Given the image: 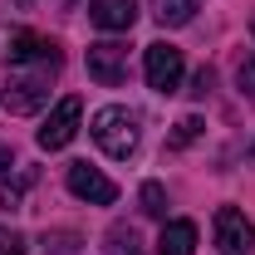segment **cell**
<instances>
[{"label": "cell", "mask_w": 255, "mask_h": 255, "mask_svg": "<svg viewBox=\"0 0 255 255\" xmlns=\"http://www.w3.org/2000/svg\"><path fill=\"white\" fill-rule=\"evenodd\" d=\"M64 64H15V74H5L0 84V108L15 118H30L49 103V84L59 79Z\"/></svg>", "instance_id": "cell-1"}, {"label": "cell", "mask_w": 255, "mask_h": 255, "mask_svg": "<svg viewBox=\"0 0 255 255\" xmlns=\"http://www.w3.org/2000/svg\"><path fill=\"white\" fill-rule=\"evenodd\" d=\"M89 132H94V142L108 152V157H132L137 152V113L132 108H123V103H108V108H98L94 123H89Z\"/></svg>", "instance_id": "cell-2"}, {"label": "cell", "mask_w": 255, "mask_h": 255, "mask_svg": "<svg viewBox=\"0 0 255 255\" xmlns=\"http://www.w3.org/2000/svg\"><path fill=\"white\" fill-rule=\"evenodd\" d=\"M142 74H147V89H157V94H177L182 89V74H187V54L177 49V44H147L142 49Z\"/></svg>", "instance_id": "cell-3"}, {"label": "cell", "mask_w": 255, "mask_h": 255, "mask_svg": "<svg viewBox=\"0 0 255 255\" xmlns=\"http://www.w3.org/2000/svg\"><path fill=\"white\" fill-rule=\"evenodd\" d=\"M79 118H84V98L79 94H69L54 103V113L44 118V128L34 132V142L44 147V152H59V147H69L74 142V132H79Z\"/></svg>", "instance_id": "cell-4"}, {"label": "cell", "mask_w": 255, "mask_h": 255, "mask_svg": "<svg viewBox=\"0 0 255 255\" xmlns=\"http://www.w3.org/2000/svg\"><path fill=\"white\" fill-rule=\"evenodd\" d=\"M64 187L74 191L79 201H89V206H113V201H118V187H113L98 167H89V162H69Z\"/></svg>", "instance_id": "cell-5"}, {"label": "cell", "mask_w": 255, "mask_h": 255, "mask_svg": "<svg viewBox=\"0 0 255 255\" xmlns=\"http://www.w3.org/2000/svg\"><path fill=\"white\" fill-rule=\"evenodd\" d=\"M89 79L103 84V89H118L128 79V44H118V39L89 44Z\"/></svg>", "instance_id": "cell-6"}, {"label": "cell", "mask_w": 255, "mask_h": 255, "mask_svg": "<svg viewBox=\"0 0 255 255\" xmlns=\"http://www.w3.org/2000/svg\"><path fill=\"white\" fill-rule=\"evenodd\" d=\"M211 231H216V246H221V255H246L255 246V226L246 211H236V206H221L216 211V221H211Z\"/></svg>", "instance_id": "cell-7"}, {"label": "cell", "mask_w": 255, "mask_h": 255, "mask_svg": "<svg viewBox=\"0 0 255 255\" xmlns=\"http://www.w3.org/2000/svg\"><path fill=\"white\" fill-rule=\"evenodd\" d=\"M10 64H64V54L54 39H44L34 30H20V34H10Z\"/></svg>", "instance_id": "cell-8"}, {"label": "cell", "mask_w": 255, "mask_h": 255, "mask_svg": "<svg viewBox=\"0 0 255 255\" xmlns=\"http://www.w3.org/2000/svg\"><path fill=\"white\" fill-rule=\"evenodd\" d=\"M89 20L108 34H128L137 25V0H89Z\"/></svg>", "instance_id": "cell-9"}, {"label": "cell", "mask_w": 255, "mask_h": 255, "mask_svg": "<svg viewBox=\"0 0 255 255\" xmlns=\"http://www.w3.org/2000/svg\"><path fill=\"white\" fill-rule=\"evenodd\" d=\"M157 255H196V226L191 221H162Z\"/></svg>", "instance_id": "cell-10"}, {"label": "cell", "mask_w": 255, "mask_h": 255, "mask_svg": "<svg viewBox=\"0 0 255 255\" xmlns=\"http://www.w3.org/2000/svg\"><path fill=\"white\" fill-rule=\"evenodd\" d=\"M147 10H152V20H157V25L177 30V25H191L196 0H147Z\"/></svg>", "instance_id": "cell-11"}, {"label": "cell", "mask_w": 255, "mask_h": 255, "mask_svg": "<svg viewBox=\"0 0 255 255\" xmlns=\"http://www.w3.org/2000/svg\"><path fill=\"white\" fill-rule=\"evenodd\" d=\"M103 255H147V251H142V236L118 221V226H108V236H103Z\"/></svg>", "instance_id": "cell-12"}, {"label": "cell", "mask_w": 255, "mask_h": 255, "mask_svg": "<svg viewBox=\"0 0 255 255\" xmlns=\"http://www.w3.org/2000/svg\"><path fill=\"white\" fill-rule=\"evenodd\" d=\"M137 206H142V216L167 221V187H162V182H142V191H137Z\"/></svg>", "instance_id": "cell-13"}, {"label": "cell", "mask_w": 255, "mask_h": 255, "mask_svg": "<svg viewBox=\"0 0 255 255\" xmlns=\"http://www.w3.org/2000/svg\"><path fill=\"white\" fill-rule=\"evenodd\" d=\"M34 177H39L34 167H20L15 182L5 177V182H0V206H20V196H25V187H34Z\"/></svg>", "instance_id": "cell-14"}, {"label": "cell", "mask_w": 255, "mask_h": 255, "mask_svg": "<svg viewBox=\"0 0 255 255\" xmlns=\"http://www.w3.org/2000/svg\"><path fill=\"white\" fill-rule=\"evenodd\" d=\"M201 118H196V113H191V118H182V123H177V132H172V137H167V147H172V152H182V147H191V142H196V137H201Z\"/></svg>", "instance_id": "cell-15"}, {"label": "cell", "mask_w": 255, "mask_h": 255, "mask_svg": "<svg viewBox=\"0 0 255 255\" xmlns=\"http://www.w3.org/2000/svg\"><path fill=\"white\" fill-rule=\"evenodd\" d=\"M236 89L255 103V49H246V54H241V64H236Z\"/></svg>", "instance_id": "cell-16"}, {"label": "cell", "mask_w": 255, "mask_h": 255, "mask_svg": "<svg viewBox=\"0 0 255 255\" xmlns=\"http://www.w3.org/2000/svg\"><path fill=\"white\" fill-rule=\"evenodd\" d=\"M44 251L49 255H79V236L74 231H54V236H44Z\"/></svg>", "instance_id": "cell-17"}, {"label": "cell", "mask_w": 255, "mask_h": 255, "mask_svg": "<svg viewBox=\"0 0 255 255\" xmlns=\"http://www.w3.org/2000/svg\"><path fill=\"white\" fill-rule=\"evenodd\" d=\"M211 84H216V74H211V69H196V79H191L187 94L191 98H206V94H211Z\"/></svg>", "instance_id": "cell-18"}, {"label": "cell", "mask_w": 255, "mask_h": 255, "mask_svg": "<svg viewBox=\"0 0 255 255\" xmlns=\"http://www.w3.org/2000/svg\"><path fill=\"white\" fill-rule=\"evenodd\" d=\"M0 255H25V241H20V236H10V241H5V251Z\"/></svg>", "instance_id": "cell-19"}, {"label": "cell", "mask_w": 255, "mask_h": 255, "mask_svg": "<svg viewBox=\"0 0 255 255\" xmlns=\"http://www.w3.org/2000/svg\"><path fill=\"white\" fill-rule=\"evenodd\" d=\"M10 162H15V152H10V142H0V172H5Z\"/></svg>", "instance_id": "cell-20"}, {"label": "cell", "mask_w": 255, "mask_h": 255, "mask_svg": "<svg viewBox=\"0 0 255 255\" xmlns=\"http://www.w3.org/2000/svg\"><path fill=\"white\" fill-rule=\"evenodd\" d=\"M5 241H10V236H5V231H0V251H5Z\"/></svg>", "instance_id": "cell-21"}, {"label": "cell", "mask_w": 255, "mask_h": 255, "mask_svg": "<svg viewBox=\"0 0 255 255\" xmlns=\"http://www.w3.org/2000/svg\"><path fill=\"white\" fill-rule=\"evenodd\" d=\"M251 162H255V147H251Z\"/></svg>", "instance_id": "cell-22"}]
</instances>
